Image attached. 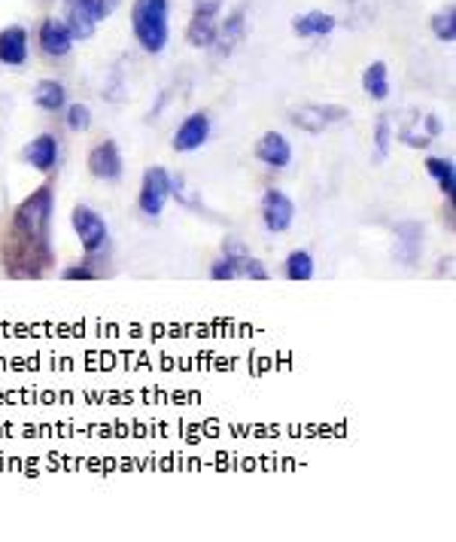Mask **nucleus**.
I'll return each instance as SVG.
<instances>
[{
  "label": "nucleus",
  "instance_id": "obj_3",
  "mask_svg": "<svg viewBox=\"0 0 456 542\" xmlns=\"http://www.w3.org/2000/svg\"><path fill=\"white\" fill-rule=\"evenodd\" d=\"M213 281H268V268L262 259L250 257L244 250V244L228 241L222 247V257L210 266Z\"/></svg>",
  "mask_w": 456,
  "mask_h": 542
},
{
  "label": "nucleus",
  "instance_id": "obj_5",
  "mask_svg": "<svg viewBox=\"0 0 456 542\" xmlns=\"http://www.w3.org/2000/svg\"><path fill=\"white\" fill-rule=\"evenodd\" d=\"M171 174H167L162 165H152V168L143 171V183H140V195H138V207L143 217L156 220L162 217L167 198H171Z\"/></svg>",
  "mask_w": 456,
  "mask_h": 542
},
{
  "label": "nucleus",
  "instance_id": "obj_16",
  "mask_svg": "<svg viewBox=\"0 0 456 542\" xmlns=\"http://www.w3.org/2000/svg\"><path fill=\"white\" fill-rule=\"evenodd\" d=\"M244 34H246V13L244 10H235L226 19V25L216 28V40H213L216 55H219V59L231 55V52H235V46L244 40Z\"/></svg>",
  "mask_w": 456,
  "mask_h": 542
},
{
  "label": "nucleus",
  "instance_id": "obj_25",
  "mask_svg": "<svg viewBox=\"0 0 456 542\" xmlns=\"http://www.w3.org/2000/svg\"><path fill=\"white\" fill-rule=\"evenodd\" d=\"M67 129L79 131V134L92 129V107L89 104H70L67 107Z\"/></svg>",
  "mask_w": 456,
  "mask_h": 542
},
{
  "label": "nucleus",
  "instance_id": "obj_20",
  "mask_svg": "<svg viewBox=\"0 0 456 542\" xmlns=\"http://www.w3.org/2000/svg\"><path fill=\"white\" fill-rule=\"evenodd\" d=\"M34 104L40 110H46V113H58V110H64V104H67V92H64L58 79H40L34 86Z\"/></svg>",
  "mask_w": 456,
  "mask_h": 542
},
{
  "label": "nucleus",
  "instance_id": "obj_4",
  "mask_svg": "<svg viewBox=\"0 0 456 542\" xmlns=\"http://www.w3.org/2000/svg\"><path fill=\"white\" fill-rule=\"evenodd\" d=\"M70 222H74V232L79 235V244H83V250L89 253V257H98L103 247H107L110 241L107 220H103L94 207L76 204L74 213H70Z\"/></svg>",
  "mask_w": 456,
  "mask_h": 542
},
{
  "label": "nucleus",
  "instance_id": "obj_22",
  "mask_svg": "<svg viewBox=\"0 0 456 542\" xmlns=\"http://www.w3.org/2000/svg\"><path fill=\"white\" fill-rule=\"evenodd\" d=\"M283 271H286V277H290V281L304 284V281H314L317 262H314V257H310L308 250H292L290 257H286V262H283Z\"/></svg>",
  "mask_w": 456,
  "mask_h": 542
},
{
  "label": "nucleus",
  "instance_id": "obj_2",
  "mask_svg": "<svg viewBox=\"0 0 456 542\" xmlns=\"http://www.w3.org/2000/svg\"><path fill=\"white\" fill-rule=\"evenodd\" d=\"M131 28L138 43L147 52L158 55L167 46V0H134L131 6Z\"/></svg>",
  "mask_w": 456,
  "mask_h": 542
},
{
  "label": "nucleus",
  "instance_id": "obj_6",
  "mask_svg": "<svg viewBox=\"0 0 456 542\" xmlns=\"http://www.w3.org/2000/svg\"><path fill=\"white\" fill-rule=\"evenodd\" d=\"M350 113L344 107H335V104H304V107L292 110L290 113V122L295 129L308 131V134H323L326 129H332V125L344 122Z\"/></svg>",
  "mask_w": 456,
  "mask_h": 542
},
{
  "label": "nucleus",
  "instance_id": "obj_10",
  "mask_svg": "<svg viewBox=\"0 0 456 542\" xmlns=\"http://www.w3.org/2000/svg\"><path fill=\"white\" fill-rule=\"evenodd\" d=\"M85 165H89L92 177H98L103 183L119 180V177H122V171H125V162H122V153H119L116 140L98 143V147H94L92 153H89V162H85Z\"/></svg>",
  "mask_w": 456,
  "mask_h": 542
},
{
  "label": "nucleus",
  "instance_id": "obj_23",
  "mask_svg": "<svg viewBox=\"0 0 456 542\" xmlns=\"http://www.w3.org/2000/svg\"><path fill=\"white\" fill-rule=\"evenodd\" d=\"M393 140H396L393 122H389V116H380L378 125H374V162H383V158L389 156Z\"/></svg>",
  "mask_w": 456,
  "mask_h": 542
},
{
  "label": "nucleus",
  "instance_id": "obj_28",
  "mask_svg": "<svg viewBox=\"0 0 456 542\" xmlns=\"http://www.w3.org/2000/svg\"><path fill=\"white\" fill-rule=\"evenodd\" d=\"M94 4H98V19H107V15L119 6V0H94Z\"/></svg>",
  "mask_w": 456,
  "mask_h": 542
},
{
  "label": "nucleus",
  "instance_id": "obj_27",
  "mask_svg": "<svg viewBox=\"0 0 456 542\" xmlns=\"http://www.w3.org/2000/svg\"><path fill=\"white\" fill-rule=\"evenodd\" d=\"M423 125H426V138H438V134H442V131H444L442 119H438L435 113H429L426 119H423Z\"/></svg>",
  "mask_w": 456,
  "mask_h": 542
},
{
  "label": "nucleus",
  "instance_id": "obj_12",
  "mask_svg": "<svg viewBox=\"0 0 456 542\" xmlns=\"http://www.w3.org/2000/svg\"><path fill=\"white\" fill-rule=\"evenodd\" d=\"M40 50L49 55V59H64V55L74 50V34H70L67 22L46 19L40 25Z\"/></svg>",
  "mask_w": 456,
  "mask_h": 542
},
{
  "label": "nucleus",
  "instance_id": "obj_24",
  "mask_svg": "<svg viewBox=\"0 0 456 542\" xmlns=\"http://www.w3.org/2000/svg\"><path fill=\"white\" fill-rule=\"evenodd\" d=\"M432 34L442 40V43H453L456 40V10L453 6H447L444 13H438L435 19H432Z\"/></svg>",
  "mask_w": 456,
  "mask_h": 542
},
{
  "label": "nucleus",
  "instance_id": "obj_7",
  "mask_svg": "<svg viewBox=\"0 0 456 542\" xmlns=\"http://www.w3.org/2000/svg\"><path fill=\"white\" fill-rule=\"evenodd\" d=\"M259 211H262V226H265L271 235H283L295 222V202L283 189H265Z\"/></svg>",
  "mask_w": 456,
  "mask_h": 542
},
{
  "label": "nucleus",
  "instance_id": "obj_9",
  "mask_svg": "<svg viewBox=\"0 0 456 542\" xmlns=\"http://www.w3.org/2000/svg\"><path fill=\"white\" fill-rule=\"evenodd\" d=\"M396 262H402L405 268H414L423 257V226L417 220H405L396 226V244H393Z\"/></svg>",
  "mask_w": 456,
  "mask_h": 542
},
{
  "label": "nucleus",
  "instance_id": "obj_11",
  "mask_svg": "<svg viewBox=\"0 0 456 542\" xmlns=\"http://www.w3.org/2000/svg\"><path fill=\"white\" fill-rule=\"evenodd\" d=\"M255 158H259L265 168H290L292 162V143L286 140V134L280 131H265L255 140Z\"/></svg>",
  "mask_w": 456,
  "mask_h": 542
},
{
  "label": "nucleus",
  "instance_id": "obj_14",
  "mask_svg": "<svg viewBox=\"0 0 456 542\" xmlns=\"http://www.w3.org/2000/svg\"><path fill=\"white\" fill-rule=\"evenodd\" d=\"M67 28L74 40H85L98 28V4L94 0H70L67 4Z\"/></svg>",
  "mask_w": 456,
  "mask_h": 542
},
{
  "label": "nucleus",
  "instance_id": "obj_18",
  "mask_svg": "<svg viewBox=\"0 0 456 542\" xmlns=\"http://www.w3.org/2000/svg\"><path fill=\"white\" fill-rule=\"evenodd\" d=\"M338 19L332 13H323V10H310L304 15H295L292 19V31L299 37H329Z\"/></svg>",
  "mask_w": 456,
  "mask_h": 542
},
{
  "label": "nucleus",
  "instance_id": "obj_17",
  "mask_svg": "<svg viewBox=\"0 0 456 542\" xmlns=\"http://www.w3.org/2000/svg\"><path fill=\"white\" fill-rule=\"evenodd\" d=\"M216 15L219 13H207V10H195L192 13V22L186 28V40L189 46H195V50H210L213 40H216Z\"/></svg>",
  "mask_w": 456,
  "mask_h": 542
},
{
  "label": "nucleus",
  "instance_id": "obj_13",
  "mask_svg": "<svg viewBox=\"0 0 456 542\" xmlns=\"http://www.w3.org/2000/svg\"><path fill=\"white\" fill-rule=\"evenodd\" d=\"M28 61V31L13 25L0 31V65L22 68Z\"/></svg>",
  "mask_w": 456,
  "mask_h": 542
},
{
  "label": "nucleus",
  "instance_id": "obj_21",
  "mask_svg": "<svg viewBox=\"0 0 456 542\" xmlns=\"http://www.w3.org/2000/svg\"><path fill=\"white\" fill-rule=\"evenodd\" d=\"M362 92L368 95V98H374V101H387L389 98V70H387L383 61H374V65L365 68Z\"/></svg>",
  "mask_w": 456,
  "mask_h": 542
},
{
  "label": "nucleus",
  "instance_id": "obj_8",
  "mask_svg": "<svg viewBox=\"0 0 456 542\" xmlns=\"http://www.w3.org/2000/svg\"><path fill=\"white\" fill-rule=\"evenodd\" d=\"M207 140H210V116L198 110V113H189L177 125L171 147L177 149V153H195V149H201Z\"/></svg>",
  "mask_w": 456,
  "mask_h": 542
},
{
  "label": "nucleus",
  "instance_id": "obj_19",
  "mask_svg": "<svg viewBox=\"0 0 456 542\" xmlns=\"http://www.w3.org/2000/svg\"><path fill=\"white\" fill-rule=\"evenodd\" d=\"M426 174L438 183V189L444 193L447 202H453V195H456V168H453V158L429 156V158H426Z\"/></svg>",
  "mask_w": 456,
  "mask_h": 542
},
{
  "label": "nucleus",
  "instance_id": "obj_26",
  "mask_svg": "<svg viewBox=\"0 0 456 542\" xmlns=\"http://www.w3.org/2000/svg\"><path fill=\"white\" fill-rule=\"evenodd\" d=\"M64 281H94L98 277V271L89 268V262H83V266H67L61 271Z\"/></svg>",
  "mask_w": 456,
  "mask_h": 542
},
{
  "label": "nucleus",
  "instance_id": "obj_15",
  "mask_svg": "<svg viewBox=\"0 0 456 542\" xmlns=\"http://www.w3.org/2000/svg\"><path fill=\"white\" fill-rule=\"evenodd\" d=\"M25 158L31 162V168L49 174L58 165V138L55 134H37L25 147Z\"/></svg>",
  "mask_w": 456,
  "mask_h": 542
},
{
  "label": "nucleus",
  "instance_id": "obj_1",
  "mask_svg": "<svg viewBox=\"0 0 456 542\" xmlns=\"http://www.w3.org/2000/svg\"><path fill=\"white\" fill-rule=\"evenodd\" d=\"M52 213H55L52 186L34 189L25 202L15 207L10 238L4 244L6 275L15 277V281H37L55 262Z\"/></svg>",
  "mask_w": 456,
  "mask_h": 542
}]
</instances>
